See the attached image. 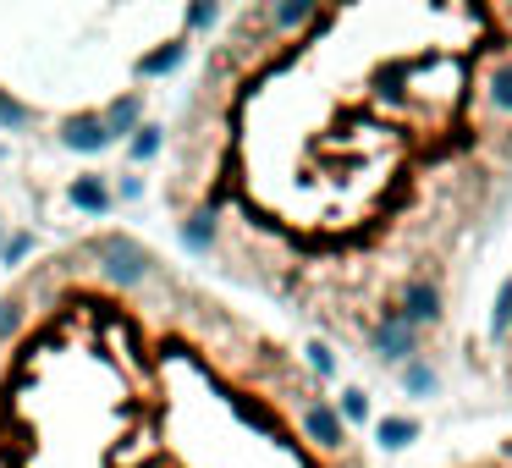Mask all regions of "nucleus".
Instances as JSON below:
<instances>
[{
  "mask_svg": "<svg viewBox=\"0 0 512 468\" xmlns=\"http://www.w3.org/2000/svg\"><path fill=\"white\" fill-rule=\"evenodd\" d=\"M171 254L397 386L463 347L512 226V0H248L160 149Z\"/></svg>",
  "mask_w": 512,
  "mask_h": 468,
  "instance_id": "nucleus-1",
  "label": "nucleus"
},
{
  "mask_svg": "<svg viewBox=\"0 0 512 468\" xmlns=\"http://www.w3.org/2000/svg\"><path fill=\"white\" fill-rule=\"evenodd\" d=\"M0 468H375L287 331L133 221L0 276Z\"/></svg>",
  "mask_w": 512,
  "mask_h": 468,
  "instance_id": "nucleus-2",
  "label": "nucleus"
},
{
  "mask_svg": "<svg viewBox=\"0 0 512 468\" xmlns=\"http://www.w3.org/2000/svg\"><path fill=\"white\" fill-rule=\"evenodd\" d=\"M490 364H496V380L512 397V270L496 292V309H490Z\"/></svg>",
  "mask_w": 512,
  "mask_h": 468,
  "instance_id": "nucleus-3",
  "label": "nucleus"
},
{
  "mask_svg": "<svg viewBox=\"0 0 512 468\" xmlns=\"http://www.w3.org/2000/svg\"><path fill=\"white\" fill-rule=\"evenodd\" d=\"M430 468H512V435H490V441H474L463 452L441 457Z\"/></svg>",
  "mask_w": 512,
  "mask_h": 468,
  "instance_id": "nucleus-4",
  "label": "nucleus"
}]
</instances>
